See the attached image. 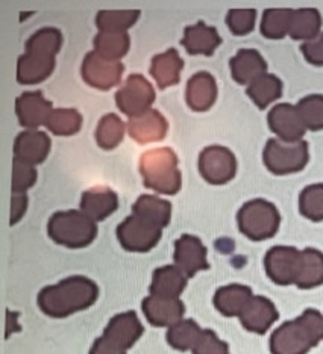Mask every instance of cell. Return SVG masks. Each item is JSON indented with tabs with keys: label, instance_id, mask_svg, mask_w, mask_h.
Listing matches in <instances>:
<instances>
[{
	"label": "cell",
	"instance_id": "cell-43",
	"mask_svg": "<svg viewBox=\"0 0 323 354\" xmlns=\"http://www.w3.org/2000/svg\"><path fill=\"white\" fill-rule=\"evenodd\" d=\"M191 351L193 354H231L228 344L220 341L213 330H204Z\"/></svg>",
	"mask_w": 323,
	"mask_h": 354
},
{
	"label": "cell",
	"instance_id": "cell-6",
	"mask_svg": "<svg viewBox=\"0 0 323 354\" xmlns=\"http://www.w3.org/2000/svg\"><path fill=\"white\" fill-rule=\"evenodd\" d=\"M308 142L299 141L284 144L279 140H269L263 153L264 165L277 176L297 173L308 162Z\"/></svg>",
	"mask_w": 323,
	"mask_h": 354
},
{
	"label": "cell",
	"instance_id": "cell-19",
	"mask_svg": "<svg viewBox=\"0 0 323 354\" xmlns=\"http://www.w3.org/2000/svg\"><path fill=\"white\" fill-rule=\"evenodd\" d=\"M51 138L44 132L25 131L17 135L14 142V159L30 165H38L46 160L51 151Z\"/></svg>",
	"mask_w": 323,
	"mask_h": 354
},
{
	"label": "cell",
	"instance_id": "cell-24",
	"mask_svg": "<svg viewBox=\"0 0 323 354\" xmlns=\"http://www.w3.org/2000/svg\"><path fill=\"white\" fill-rule=\"evenodd\" d=\"M55 58L52 56L26 52L17 61V80L21 85H35L52 75Z\"/></svg>",
	"mask_w": 323,
	"mask_h": 354
},
{
	"label": "cell",
	"instance_id": "cell-35",
	"mask_svg": "<svg viewBox=\"0 0 323 354\" xmlns=\"http://www.w3.org/2000/svg\"><path fill=\"white\" fill-rule=\"evenodd\" d=\"M139 10H122V11H99L96 15V26L99 32H126L134 26L140 19Z\"/></svg>",
	"mask_w": 323,
	"mask_h": 354
},
{
	"label": "cell",
	"instance_id": "cell-34",
	"mask_svg": "<svg viewBox=\"0 0 323 354\" xmlns=\"http://www.w3.org/2000/svg\"><path fill=\"white\" fill-rule=\"evenodd\" d=\"M126 124L122 122V118L116 114H107L101 118V122L96 129V141L99 147L103 150L116 149L120 142L123 141Z\"/></svg>",
	"mask_w": 323,
	"mask_h": 354
},
{
	"label": "cell",
	"instance_id": "cell-5",
	"mask_svg": "<svg viewBox=\"0 0 323 354\" xmlns=\"http://www.w3.org/2000/svg\"><path fill=\"white\" fill-rule=\"evenodd\" d=\"M237 221L245 236L252 241H264L278 232L281 216L277 206L268 200L255 198L240 209Z\"/></svg>",
	"mask_w": 323,
	"mask_h": 354
},
{
	"label": "cell",
	"instance_id": "cell-28",
	"mask_svg": "<svg viewBox=\"0 0 323 354\" xmlns=\"http://www.w3.org/2000/svg\"><path fill=\"white\" fill-rule=\"evenodd\" d=\"M295 285L301 289H311L323 285V253L314 248L301 252V265Z\"/></svg>",
	"mask_w": 323,
	"mask_h": 354
},
{
	"label": "cell",
	"instance_id": "cell-26",
	"mask_svg": "<svg viewBox=\"0 0 323 354\" xmlns=\"http://www.w3.org/2000/svg\"><path fill=\"white\" fill-rule=\"evenodd\" d=\"M187 279L189 277L176 265H166V267L157 268L149 288L150 295L180 299V295L187 286Z\"/></svg>",
	"mask_w": 323,
	"mask_h": 354
},
{
	"label": "cell",
	"instance_id": "cell-46",
	"mask_svg": "<svg viewBox=\"0 0 323 354\" xmlns=\"http://www.w3.org/2000/svg\"><path fill=\"white\" fill-rule=\"evenodd\" d=\"M90 354H126V351L116 347L114 344H111L110 341L105 339L103 336H101L99 339H96V342L93 344Z\"/></svg>",
	"mask_w": 323,
	"mask_h": 354
},
{
	"label": "cell",
	"instance_id": "cell-4",
	"mask_svg": "<svg viewBox=\"0 0 323 354\" xmlns=\"http://www.w3.org/2000/svg\"><path fill=\"white\" fill-rule=\"evenodd\" d=\"M47 233L56 244L67 248H84L98 236V226L82 211H62L52 215Z\"/></svg>",
	"mask_w": 323,
	"mask_h": 354
},
{
	"label": "cell",
	"instance_id": "cell-41",
	"mask_svg": "<svg viewBox=\"0 0 323 354\" xmlns=\"http://www.w3.org/2000/svg\"><path fill=\"white\" fill-rule=\"evenodd\" d=\"M37 182L35 165H30L21 160L14 159L12 162V192L14 194H26L29 188L34 187Z\"/></svg>",
	"mask_w": 323,
	"mask_h": 354
},
{
	"label": "cell",
	"instance_id": "cell-42",
	"mask_svg": "<svg viewBox=\"0 0 323 354\" xmlns=\"http://www.w3.org/2000/svg\"><path fill=\"white\" fill-rule=\"evenodd\" d=\"M256 20L255 10H231L226 15V25L234 35H246L252 32Z\"/></svg>",
	"mask_w": 323,
	"mask_h": 354
},
{
	"label": "cell",
	"instance_id": "cell-39",
	"mask_svg": "<svg viewBox=\"0 0 323 354\" xmlns=\"http://www.w3.org/2000/svg\"><path fill=\"white\" fill-rule=\"evenodd\" d=\"M299 211L311 221H323V183L310 185L301 192Z\"/></svg>",
	"mask_w": 323,
	"mask_h": 354
},
{
	"label": "cell",
	"instance_id": "cell-31",
	"mask_svg": "<svg viewBox=\"0 0 323 354\" xmlns=\"http://www.w3.org/2000/svg\"><path fill=\"white\" fill-rule=\"evenodd\" d=\"M94 52L102 58L119 61L128 53L131 46V38L128 32H99L93 39Z\"/></svg>",
	"mask_w": 323,
	"mask_h": 354
},
{
	"label": "cell",
	"instance_id": "cell-21",
	"mask_svg": "<svg viewBox=\"0 0 323 354\" xmlns=\"http://www.w3.org/2000/svg\"><path fill=\"white\" fill-rule=\"evenodd\" d=\"M217 99V84L213 75L207 71H199L193 75L187 82L185 100L190 109L196 112H205L213 106Z\"/></svg>",
	"mask_w": 323,
	"mask_h": 354
},
{
	"label": "cell",
	"instance_id": "cell-17",
	"mask_svg": "<svg viewBox=\"0 0 323 354\" xmlns=\"http://www.w3.org/2000/svg\"><path fill=\"white\" fill-rule=\"evenodd\" d=\"M143 335V326L134 312L119 313L110 319L108 326L103 330V337L116 347L128 351L132 345L140 339Z\"/></svg>",
	"mask_w": 323,
	"mask_h": 354
},
{
	"label": "cell",
	"instance_id": "cell-13",
	"mask_svg": "<svg viewBox=\"0 0 323 354\" xmlns=\"http://www.w3.org/2000/svg\"><path fill=\"white\" fill-rule=\"evenodd\" d=\"M52 111V102L46 100L42 91H26L15 100V114L19 123L28 131H37V127L46 126Z\"/></svg>",
	"mask_w": 323,
	"mask_h": 354
},
{
	"label": "cell",
	"instance_id": "cell-11",
	"mask_svg": "<svg viewBox=\"0 0 323 354\" xmlns=\"http://www.w3.org/2000/svg\"><path fill=\"white\" fill-rule=\"evenodd\" d=\"M299 265H301V252L295 247H273L264 257L265 272L274 283L281 286L295 283Z\"/></svg>",
	"mask_w": 323,
	"mask_h": 354
},
{
	"label": "cell",
	"instance_id": "cell-22",
	"mask_svg": "<svg viewBox=\"0 0 323 354\" xmlns=\"http://www.w3.org/2000/svg\"><path fill=\"white\" fill-rule=\"evenodd\" d=\"M231 73L236 82L241 85H250L260 76L265 75L268 64L258 50L241 49L229 62Z\"/></svg>",
	"mask_w": 323,
	"mask_h": 354
},
{
	"label": "cell",
	"instance_id": "cell-27",
	"mask_svg": "<svg viewBox=\"0 0 323 354\" xmlns=\"http://www.w3.org/2000/svg\"><path fill=\"white\" fill-rule=\"evenodd\" d=\"M252 297V289L249 286L234 283L223 286L216 292L214 306L225 317H240Z\"/></svg>",
	"mask_w": 323,
	"mask_h": 354
},
{
	"label": "cell",
	"instance_id": "cell-8",
	"mask_svg": "<svg viewBox=\"0 0 323 354\" xmlns=\"http://www.w3.org/2000/svg\"><path fill=\"white\" fill-rule=\"evenodd\" d=\"M155 102V90L143 75H131L116 93L117 108L129 118L148 112Z\"/></svg>",
	"mask_w": 323,
	"mask_h": 354
},
{
	"label": "cell",
	"instance_id": "cell-10",
	"mask_svg": "<svg viewBox=\"0 0 323 354\" xmlns=\"http://www.w3.org/2000/svg\"><path fill=\"white\" fill-rule=\"evenodd\" d=\"M125 71L120 61H110L102 58L96 52L87 53L80 67V75L85 82L101 91H108L120 84Z\"/></svg>",
	"mask_w": 323,
	"mask_h": 354
},
{
	"label": "cell",
	"instance_id": "cell-20",
	"mask_svg": "<svg viewBox=\"0 0 323 354\" xmlns=\"http://www.w3.org/2000/svg\"><path fill=\"white\" fill-rule=\"evenodd\" d=\"M119 207V197L112 189L94 187L85 191L80 198V211L94 223H99L114 214Z\"/></svg>",
	"mask_w": 323,
	"mask_h": 354
},
{
	"label": "cell",
	"instance_id": "cell-14",
	"mask_svg": "<svg viewBox=\"0 0 323 354\" xmlns=\"http://www.w3.org/2000/svg\"><path fill=\"white\" fill-rule=\"evenodd\" d=\"M173 259L176 267L189 279L209 267L205 245L198 236L193 235H182L176 239Z\"/></svg>",
	"mask_w": 323,
	"mask_h": 354
},
{
	"label": "cell",
	"instance_id": "cell-40",
	"mask_svg": "<svg viewBox=\"0 0 323 354\" xmlns=\"http://www.w3.org/2000/svg\"><path fill=\"white\" fill-rule=\"evenodd\" d=\"M296 109L302 122L310 131H323V95L311 94L306 95L296 104Z\"/></svg>",
	"mask_w": 323,
	"mask_h": 354
},
{
	"label": "cell",
	"instance_id": "cell-29",
	"mask_svg": "<svg viewBox=\"0 0 323 354\" xmlns=\"http://www.w3.org/2000/svg\"><path fill=\"white\" fill-rule=\"evenodd\" d=\"M320 12L314 8H301V10H293L288 35L297 41L306 43L320 35Z\"/></svg>",
	"mask_w": 323,
	"mask_h": 354
},
{
	"label": "cell",
	"instance_id": "cell-2",
	"mask_svg": "<svg viewBox=\"0 0 323 354\" xmlns=\"http://www.w3.org/2000/svg\"><path fill=\"white\" fill-rule=\"evenodd\" d=\"M323 341V317L319 310L306 309L301 317L287 321L270 337L272 354H306Z\"/></svg>",
	"mask_w": 323,
	"mask_h": 354
},
{
	"label": "cell",
	"instance_id": "cell-38",
	"mask_svg": "<svg viewBox=\"0 0 323 354\" xmlns=\"http://www.w3.org/2000/svg\"><path fill=\"white\" fill-rule=\"evenodd\" d=\"M62 46V35L55 28H43L37 30L26 43V52L40 53L55 58Z\"/></svg>",
	"mask_w": 323,
	"mask_h": 354
},
{
	"label": "cell",
	"instance_id": "cell-3",
	"mask_svg": "<svg viewBox=\"0 0 323 354\" xmlns=\"http://www.w3.org/2000/svg\"><path fill=\"white\" fill-rule=\"evenodd\" d=\"M139 168L144 185L158 194L175 196L181 189L182 176L172 149L161 147L143 153Z\"/></svg>",
	"mask_w": 323,
	"mask_h": 354
},
{
	"label": "cell",
	"instance_id": "cell-15",
	"mask_svg": "<svg viewBox=\"0 0 323 354\" xmlns=\"http://www.w3.org/2000/svg\"><path fill=\"white\" fill-rule=\"evenodd\" d=\"M143 312L152 326L171 327L182 319L185 306L180 299L149 295L143 300Z\"/></svg>",
	"mask_w": 323,
	"mask_h": 354
},
{
	"label": "cell",
	"instance_id": "cell-36",
	"mask_svg": "<svg viewBox=\"0 0 323 354\" xmlns=\"http://www.w3.org/2000/svg\"><path fill=\"white\" fill-rule=\"evenodd\" d=\"M293 10H286V8H272L265 10L261 20V34L269 39H281L284 38L290 30V23H292Z\"/></svg>",
	"mask_w": 323,
	"mask_h": 354
},
{
	"label": "cell",
	"instance_id": "cell-47",
	"mask_svg": "<svg viewBox=\"0 0 323 354\" xmlns=\"http://www.w3.org/2000/svg\"><path fill=\"white\" fill-rule=\"evenodd\" d=\"M17 317H19V313L6 310V337L11 335V332L20 330V326L17 324Z\"/></svg>",
	"mask_w": 323,
	"mask_h": 354
},
{
	"label": "cell",
	"instance_id": "cell-7",
	"mask_svg": "<svg viewBox=\"0 0 323 354\" xmlns=\"http://www.w3.org/2000/svg\"><path fill=\"white\" fill-rule=\"evenodd\" d=\"M161 235H163V229L137 214L129 215L117 227L119 243L125 250L134 253L152 250L159 243Z\"/></svg>",
	"mask_w": 323,
	"mask_h": 354
},
{
	"label": "cell",
	"instance_id": "cell-32",
	"mask_svg": "<svg viewBox=\"0 0 323 354\" xmlns=\"http://www.w3.org/2000/svg\"><path fill=\"white\" fill-rule=\"evenodd\" d=\"M247 95L260 109L268 108L282 95V82L274 75L265 73L247 86Z\"/></svg>",
	"mask_w": 323,
	"mask_h": 354
},
{
	"label": "cell",
	"instance_id": "cell-9",
	"mask_svg": "<svg viewBox=\"0 0 323 354\" xmlns=\"http://www.w3.org/2000/svg\"><path fill=\"white\" fill-rule=\"evenodd\" d=\"M199 171L208 183H228L237 173V159L229 149L209 146L200 151Z\"/></svg>",
	"mask_w": 323,
	"mask_h": 354
},
{
	"label": "cell",
	"instance_id": "cell-16",
	"mask_svg": "<svg viewBox=\"0 0 323 354\" xmlns=\"http://www.w3.org/2000/svg\"><path fill=\"white\" fill-rule=\"evenodd\" d=\"M126 127L129 136L139 144H150L164 140L168 131L167 120L157 109H149L139 117L129 118Z\"/></svg>",
	"mask_w": 323,
	"mask_h": 354
},
{
	"label": "cell",
	"instance_id": "cell-30",
	"mask_svg": "<svg viewBox=\"0 0 323 354\" xmlns=\"http://www.w3.org/2000/svg\"><path fill=\"white\" fill-rule=\"evenodd\" d=\"M132 214L140 215L148 221L157 224L161 229H164L171 223L172 205L167 200L158 198L155 196H140L132 206Z\"/></svg>",
	"mask_w": 323,
	"mask_h": 354
},
{
	"label": "cell",
	"instance_id": "cell-44",
	"mask_svg": "<svg viewBox=\"0 0 323 354\" xmlns=\"http://www.w3.org/2000/svg\"><path fill=\"white\" fill-rule=\"evenodd\" d=\"M301 50L305 56V59L313 66L323 67V34H320L317 38L306 41L301 46Z\"/></svg>",
	"mask_w": 323,
	"mask_h": 354
},
{
	"label": "cell",
	"instance_id": "cell-25",
	"mask_svg": "<svg viewBox=\"0 0 323 354\" xmlns=\"http://www.w3.org/2000/svg\"><path fill=\"white\" fill-rule=\"evenodd\" d=\"M184 68V61L176 49H168L152 58L150 75L155 79L159 90H166L167 86H173L181 79V71Z\"/></svg>",
	"mask_w": 323,
	"mask_h": 354
},
{
	"label": "cell",
	"instance_id": "cell-18",
	"mask_svg": "<svg viewBox=\"0 0 323 354\" xmlns=\"http://www.w3.org/2000/svg\"><path fill=\"white\" fill-rule=\"evenodd\" d=\"M238 318L241 324L249 332L263 335L279 318V313L269 299L261 295H254L246 304L243 312L240 313Z\"/></svg>",
	"mask_w": 323,
	"mask_h": 354
},
{
	"label": "cell",
	"instance_id": "cell-45",
	"mask_svg": "<svg viewBox=\"0 0 323 354\" xmlns=\"http://www.w3.org/2000/svg\"><path fill=\"white\" fill-rule=\"evenodd\" d=\"M26 209H28V196L14 194L11 198V216H10L11 226L17 224L23 218V215L26 214Z\"/></svg>",
	"mask_w": 323,
	"mask_h": 354
},
{
	"label": "cell",
	"instance_id": "cell-12",
	"mask_svg": "<svg viewBox=\"0 0 323 354\" xmlns=\"http://www.w3.org/2000/svg\"><path fill=\"white\" fill-rule=\"evenodd\" d=\"M270 131L278 136L279 141L295 144L302 141L306 127L302 122L296 106L290 103H279L272 108L268 115Z\"/></svg>",
	"mask_w": 323,
	"mask_h": 354
},
{
	"label": "cell",
	"instance_id": "cell-1",
	"mask_svg": "<svg viewBox=\"0 0 323 354\" xmlns=\"http://www.w3.org/2000/svg\"><path fill=\"white\" fill-rule=\"evenodd\" d=\"M99 297V288L84 276H73L60 283L46 286L38 294V306L46 315L66 318L71 313L88 309Z\"/></svg>",
	"mask_w": 323,
	"mask_h": 354
},
{
	"label": "cell",
	"instance_id": "cell-23",
	"mask_svg": "<svg viewBox=\"0 0 323 354\" xmlns=\"http://www.w3.org/2000/svg\"><path fill=\"white\" fill-rule=\"evenodd\" d=\"M181 43L190 55L211 56L222 44V38L216 28L207 26L204 21H198L196 25L185 28Z\"/></svg>",
	"mask_w": 323,
	"mask_h": 354
},
{
	"label": "cell",
	"instance_id": "cell-37",
	"mask_svg": "<svg viewBox=\"0 0 323 354\" xmlns=\"http://www.w3.org/2000/svg\"><path fill=\"white\" fill-rule=\"evenodd\" d=\"M80 126H82V115L73 108L53 109L46 123V127L58 136L75 135L80 131Z\"/></svg>",
	"mask_w": 323,
	"mask_h": 354
},
{
	"label": "cell",
	"instance_id": "cell-33",
	"mask_svg": "<svg viewBox=\"0 0 323 354\" xmlns=\"http://www.w3.org/2000/svg\"><path fill=\"white\" fill-rule=\"evenodd\" d=\"M202 330L193 319H181L168 327L167 342L180 351L193 350L202 335Z\"/></svg>",
	"mask_w": 323,
	"mask_h": 354
}]
</instances>
